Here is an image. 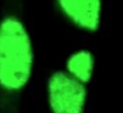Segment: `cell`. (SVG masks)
<instances>
[{
    "label": "cell",
    "instance_id": "6da1fadb",
    "mask_svg": "<svg viewBox=\"0 0 123 113\" xmlns=\"http://www.w3.org/2000/svg\"><path fill=\"white\" fill-rule=\"evenodd\" d=\"M34 68V49L22 0H6L0 16V113H21Z\"/></svg>",
    "mask_w": 123,
    "mask_h": 113
},
{
    "label": "cell",
    "instance_id": "7a4b0ae2",
    "mask_svg": "<svg viewBox=\"0 0 123 113\" xmlns=\"http://www.w3.org/2000/svg\"><path fill=\"white\" fill-rule=\"evenodd\" d=\"M46 100L51 113H84L88 89L66 71H56L48 79Z\"/></svg>",
    "mask_w": 123,
    "mask_h": 113
},
{
    "label": "cell",
    "instance_id": "3957f363",
    "mask_svg": "<svg viewBox=\"0 0 123 113\" xmlns=\"http://www.w3.org/2000/svg\"><path fill=\"white\" fill-rule=\"evenodd\" d=\"M65 20L82 32L95 33L102 20V0H54Z\"/></svg>",
    "mask_w": 123,
    "mask_h": 113
},
{
    "label": "cell",
    "instance_id": "277c9868",
    "mask_svg": "<svg viewBox=\"0 0 123 113\" xmlns=\"http://www.w3.org/2000/svg\"><path fill=\"white\" fill-rule=\"evenodd\" d=\"M68 74L83 84L90 83L94 74V55L92 51L82 49L73 52L66 62V69Z\"/></svg>",
    "mask_w": 123,
    "mask_h": 113
}]
</instances>
